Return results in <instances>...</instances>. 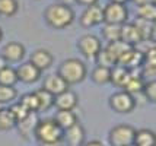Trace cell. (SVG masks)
Wrapping results in <instances>:
<instances>
[{
  "instance_id": "43",
  "label": "cell",
  "mask_w": 156,
  "mask_h": 146,
  "mask_svg": "<svg viewBox=\"0 0 156 146\" xmlns=\"http://www.w3.org/2000/svg\"><path fill=\"white\" fill-rule=\"evenodd\" d=\"M2 38H3V31H2V28H0V41H2Z\"/></svg>"
},
{
  "instance_id": "31",
  "label": "cell",
  "mask_w": 156,
  "mask_h": 146,
  "mask_svg": "<svg viewBox=\"0 0 156 146\" xmlns=\"http://www.w3.org/2000/svg\"><path fill=\"white\" fill-rule=\"evenodd\" d=\"M95 59L98 60V66H104V67H108V69L114 67L117 64V60L107 48H101V51L98 53V56Z\"/></svg>"
},
{
  "instance_id": "5",
  "label": "cell",
  "mask_w": 156,
  "mask_h": 146,
  "mask_svg": "<svg viewBox=\"0 0 156 146\" xmlns=\"http://www.w3.org/2000/svg\"><path fill=\"white\" fill-rule=\"evenodd\" d=\"M129 10L124 5L120 3H111L109 2L107 6L102 9V18L105 23H112V25H122L127 21Z\"/></svg>"
},
{
  "instance_id": "40",
  "label": "cell",
  "mask_w": 156,
  "mask_h": 146,
  "mask_svg": "<svg viewBox=\"0 0 156 146\" xmlns=\"http://www.w3.org/2000/svg\"><path fill=\"white\" fill-rule=\"evenodd\" d=\"M58 3H61V5H67V6H70L72 3H75V0H57Z\"/></svg>"
},
{
  "instance_id": "8",
  "label": "cell",
  "mask_w": 156,
  "mask_h": 146,
  "mask_svg": "<svg viewBox=\"0 0 156 146\" xmlns=\"http://www.w3.org/2000/svg\"><path fill=\"white\" fill-rule=\"evenodd\" d=\"M143 59H144V54H143L142 51H139V50H136L134 47H131V48L127 50L124 54L120 56V59L117 60V64L126 67V69L130 70V72H133L134 69L140 67L143 64Z\"/></svg>"
},
{
  "instance_id": "17",
  "label": "cell",
  "mask_w": 156,
  "mask_h": 146,
  "mask_svg": "<svg viewBox=\"0 0 156 146\" xmlns=\"http://www.w3.org/2000/svg\"><path fill=\"white\" fill-rule=\"evenodd\" d=\"M121 41L127 42L129 45L134 47L136 44H140L143 41L142 40V35L139 32L137 27L133 23H122L121 27Z\"/></svg>"
},
{
  "instance_id": "44",
  "label": "cell",
  "mask_w": 156,
  "mask_h": 146,
  "mask_svg": "<svg viewBox=\"0 0 156 146\" xmlns=\"http://www.w3.org/2000/svg\"><path fill=\"white\" fill-rule=\"evenodd\" d=\"M2 108H3V105H0V110H2Z\"/></svg>"
},
{
  "instance_id": "11",
  "label": "cell",
  "mask_w": 156,
  "mask_h": 146,
  "mask_svg": "<svg viewBox=\"0 0 156 146\" xmlns=\"http://www.w3.org/2000/svg\"><path fill=\"white\" fill-rule=\"evenodd\" d=\"M40 121L38 112H29L27 117H23L22 120H19L15 127H18V132L20 133V136L23 139H29V136H32L35 132V127Z\"/></svg>"
},
{
  "instance_id": "14",
  "label": "cell",
  "mask_w": 156,
  "mask_h": 146,
  "mask_svg": "<svg viewBox=\"0 0 156 146\" xmlns=\"http://www.w3.org/2000/svg\"><path fill=\"white\" fill-rule=\"evenodd\" d=\"M53 60H54V57L48 50L38 48L31 54V60L29 62L32 63L40 72H42V70H47L53 64Z\"/></svg>"
},
{
  "instance_id": "39",
  "label": "cell",
  "mask_w": 156,
  "mask_h": 146,
  "mask_svg": "<svg viewBox=\"0 0 156 146\" xmlns=\"http://www.w3.org/2000/svg\"><path fill=\"white\" fill-rule=\"evenodd\" d=\"M61 142H40V146H60Z\"/></svg>"
},
{
  "instance_id": "25",
  "label": "cell",
  "mask_w": 156,
  "mask_h": 146,
  "mask_svg": "<svg viewBox=\"0 0 156 146\" xmlns=\"http://www.w3.org/2000/svg\"><path fill=\"white\" fill-rule=\"evenodd\" d=\"M121 27L122 25L105 23V25H104V28H102V37H104L108 42L121 40Z\"/></svg>"
},
{
  "instance_id": "10",
  "label": "cell",
  "mask_w": 156,
  "mask_h": 146,
  "mask_svg": "<svg viewBox=\"0 0 156 146\" xmlns=\"http://www.w3.org/2000/svg\"><path fill=\"white\" fill-rule=\"evenodd\" d=\"M25 56V47L18 41L7 42L2 50V59L9 63H18Z\"/></svg>"
},
{
  "instance_id": "33",
  "label": "cell",
  "mask_w": 156,
  "mask_h": 146,
  "mask_svg": "<svg viewBox=\"0 0 156 146\" xmlns=\"http://www.w3.org/2000/svg\"><path fill=\"white\" fill-rule=\"evenodd\" d=\"M19 102L23 105L29 112H38V102H37V97H35L34 92L25 94L23 97L20 98Z\"/></svg>"
},
{
  "instance_id": "19",
  "label": "cell",
  "mask_w": 156,
  "mask_h": 146,
  "mask_svg": "<svg viewBox=\"0 0 156 146\" xmlns=\"http://www.w3.org/2000/svg\"><path fill=\"white\" fill-rule=\"evenodd\" d=\"M133 145L134 146H155L156 145L155 133L152 132V130H149V129H140V130H136Z\"/></svg>"
},
{
  "instance_id": "32",
  "label": "cell",
  "mask_w": 156,
  "mask_h": 146,
  "mask_svg": "<svg viewBox=\"0 0 156 146\" xmlns=\"http://www.w3.org/2000/svg\"><path fill=\"white\" fill-rule=\"evenodd\" d=\"M16 95H18V92L15 89V86L0 85V105L12 102L13 99H16Z\"/></svg>"
},
{
  "instance_id": "7",
  "label": "cell",
  "mask_w": 156,
  "mask_h": 146,
  "mask_svg": "<svg viewBox=\"0 0 156 146\" xmlns=\"http://www.w3.org/2000/svg\"><path fill=\"white\" fill-rule=\"evenodd\" d=\"M77 48L82 53V56H85L86 59H95L98 56V53L101 51L102 45L99 38L95 35L86 34L79 38L77 41Z\"/></svg>"
},
{
  "instance_id": "38",
  "label": "cell",
  "mask_w": 156,
  "mask_h": 146,
  "mask_svg": "<svg viewBox=\"0 0 156 146\" xmlns=\"http://www.w3.org/2000/svg\"><path fill=\"white\" fill-rule=\"evenodd\" d=\"M137 6H142V5H149V3H155V0H133Z\"/></svg>"
},
{
  "instance_id": "36",
  "label": "cell",
  "mask_w": 156,
  "mask_h": 146,
  "mask_svg": "<svg viewBox=\"0 0 156 146\" xmlns=\"http://www.w3.org/2000/svg\"><path fill=\"white\" fill-rule=\"evenodd\" d=\"M75 2H77L79 5H82V6H92V5H96V2L98 0H75Z\"/></svg>"
},
{
  "instance_id": "26",
  "label": "cell",
  "mask_w": 156,
  "mask_h": 146,
  "mask_svg": "<svg viewBox=\"0 0 156 146\" xmlns=\"http://www.w3.org/2000/svg\"><path fill=\"white\" fill-rule=\"evenodd\" d=\"M109 76H111V69L104 67V66H96L95 69L92 70L90 77L96 85H105L109 82Z\"/></svg>"
},
{
  "instance_id": "22",
  "label": "cell",
  "mask_w": 156,
  "mask_h": 146,
  "mask_svg": "<svg viewBox=\"0 0 156 146\" xmlns=\"http://www.w3.org/2000/svg\"><path fill=\"white\" fill-rule=\"evenodd\" d=\"M134 25H136L137 29H139L143 41H149V40L153 41V38H155V22L137 19V21L134 22Z\"/></svg>"
},
{
  "instance_id": "6",
  "label": "cell",
  "mask_w": 156,
  "mask_h": 146,
  "mask_svg": "<svg viewBox=\"0 0 156 146\" xmlns=\"http://www.w3.org/2000/svg\"><path fill=\"white\" fill-rule=\"evenodd\" d=\"M109 107L115 112L127 114L131 112L136 107V99L133 95L127 94L126 91H118L109 97Z\"/></svg>"
},
{
  "instance_id": "1",
  "label": "cell",
  "mask_w": 156,
  "mask_h": 146,
  "mask_svg": "<svg viewBox=\"0 0 156 146\" xmlns=\"http://www.w3.org/2000/svg\"><path fill=\"white\" fill-rule=\"evenodd\" d=\"M45 22L51 28L54 29H64L69 25H72L75 21V12L73 9L67 5H61V3H54L50 5L44 12Z\"/></svg>"
},
{
  "instance_id": "42",
  "label": "cell",
  "mask_w": 156,
  "mask_h": 146,
  "mask_svg": "<svg viewBox=\"0 0 156 146\" xmlns=\"http://www.w3.org/2000/svg\"><path fill=\"white\" fill-rule=\"evenodd\" d=\"M3 66H6V62H5V60L2 59V56H0V69H2Z\"/></svg>"
},
{
  "instance_id": "15",
  "label": "cell",
  "mask_w": 156,
  "mask_h": 146,
  "mask_svg": "<svg viewBox=\"0 0 156 146\" xmlns=\"http://www.w3.org/2000/svg\"><path fill=\"white\" fill-rule=\"evenodd\" d=\"M42 89H45L47 92H50L51 95H58L61 92H64L66 89H69V85L58 76V73L55 75H50L44 79V85H42Z\"/></svg>"
},
{
  "instance_id": "23",
  "label": "cell",
  "mask_w": 156,
  "mask_h": 146,
  "mask_svg": "<svg viewBox=\"0 0 156 146\" xmlns=\"http://www.w3.org/2000/svg\"><path fill=\"white\" fill-rule=\"evenodd\" d=\"M143 86H144V80H143L142 76H137V75H133L129 77V80L126 82L122 91H126L130 95H134V94H139L143 91Z\"/></svg>"
},
{
  "instance_id": "37",
  "label": "cell",
  "mask_w": 156,
  "mask_h": 146,
  "mask_svg": "<svg viewBox=\"0 0 156 146\" xmlns=\"http://www.w3.org/2000/svg\"><path fill=\"white\" fill-rule=\"evenodd\" d=\"M82 146H104L99 140H89V142H83Z\"/></svg>"
},
{
  "instance_id": "20",
  "label": "cell",
  "mask_w": 156,
  "mask_h": 146,
  "mask_svg": "<svg viewBox=\"0 0 156 146\" xmlns=\"http://www.w3.org/2000/svg\"><path fill=\"white\" fill-rule=\"evenodd\" d=\"M37 97V102H38V112H45L48 111L53 105H54V95H51L50 92L45 89H38L34 92Z\"/></svg>"
},
{
  "instance_id": "28",
  "label": "cell",
  "mask_w": 156,
  "mask_h": 146,
  "mask_svg": "<svg viewBox=\"0 0 156 146\" xmlns=\"http://www.w3.org/2000/svg\"><path fill=\"white\" fill-rule=\"evenodd\" d=\"M105 48L108 50L109 53H111V54L114 56V59H115V60H118L121 54H124V53H126L127 50L131 48V45H129L127 42L121 41V40H118V41L108 42V45H107Z\"/></svg>"
},
{
  "instance_id": "16",
  "label": "cell",
  "mask_w": 156,
  "mask_h": 146,
  "mask_svg": "<svg viewBox=\"0 0 156 146\" xmlns=\"http://www.w3.org/2000/svg\"><path fill=\"white\" fill-rule=\"evenodd\" d=\"M63 139H66V142L70 146H82L85 142V129L82 127V124L76 123L64 130Z\"/></svg>"
},
{
  "instance_id": "27",
  "label": "cell",
  "mask_w": 156,
  "mask_h": 146,
  "mask_svg": "<svg viewBox=\"0 0 156 146\" xmlns=\"http://www.w3.org/2000/svg\"><path fill=\"white\" fill-rule=\"evenodd\" d=\"M137 16H139V19H143V21L155 22V19H156L155 3H149V5H142V6H139L137 7Z\"/></svg>"
},
{
  "instance_id": "21",
  "label": "cell",
  "mask_w": 156,
  "mask_h": 146,
  "mask_svg": "<svg viewBox=\"0 0 156 146\" xmlns=\"http://www.w3.org/2000/svg\"><path fill=\"white\" fill-rule=\"evenodd\" d=\"M54 120L63 130H66V129H69V127H72L73 124L77 123L76 114L73 111H70V110H58L57 114H55Z\"/></svg>"
},
{
  "instance_id": "45",
  "label": "cell",
  "mask_w": 156,
  "mask_h": 146,
  "mask_svg": "<svg viewBox=\"0 0 156 146\" xmlns=\"http://www.w3.org/2000/svg\"><path fill=\"white\" fill-rule=\"evenodd\" d=\"M129 146H134V145H129Z\"/></svg>"
},
{
  "instance_id": "24",
  "label": "cell",
  "mask_w": 156,
  "mask_h": 146,
  "mask_svg": "<svg viewBox=\"0 0 156 146\" xmlns=\"http://www.w3.org/2000/svg\"><path fill=\"white\" fill-rule=\"evenodd\" d=\"M18 82V76H16V70L10 66H3L0 69V85L5 86H15Z\"/></svg>"
},
{
  "instance_id": "30",
  "label": "cell",
  "mask_w": 156,
  "mask_h": 146,
  "mask_svg": "<svg viewBox=\"0 0 156 146\" xmlns=\"http://www.w3.org/2000/svg\"><path fill=\"white\" fill-rule=\"evenodd\" d=\"M15 126H16V120H15L13 116L10 114V111L2 108V110H0V132L10 130V129H13Z\"/></svg>"
},
{
  "instance_id": "4",
  "label": "cell",
  "mask_w": 156,
  "mask_h": 146,
  "mask_svg": "<svg viewBox=\"0 0 156 146\" xmlns=\"http://www.w3.org/2000/svg\"><path fill=\"white\" fill-rule=\"evenodd\" d=\"M136 130L129 124H120L111 129L108 136V140L111 146H129L133 145Z\"/></svg>"
},
{
  "instance_id": "2",
  "label": "cell",
  "mask_w": 156,
  "mask_h": 146,
  "mask_svg": "<svg viewBox=\"0 0 156 146\" xmlns=\"http://www.w3.org/2000/svg\"><path fill=\"white\" fill-rule=\"evenodd\" d=\"M57 73L67 85L80 84L86 77V66L77 59H67L60 64Z\"/></svg>"
},
{
  "instance_id": "3",
  "label": "cell",
  "mask_w": 156,
  "mask_h": 146,
  "mask_svg": "<svg viewBox=\"0 0 156 146\" xmlns=\"http://www.w3.org/2000/svg\"><path fill=\"white\" fill-rule=\"evenodd\" d=\"M63 134H64V130L53 118L40 120L34 132V136L37 137L38 143L40 142H61Z\"/></svg>"
},
{
  "instance_id": "13",
  "label": "cell",
  "mask_w": 156,
  "mask_h": 146,
  "mask_svg": "<svg viewBox=\"0 0 156 146\" xmlns=\"http://www.w3.org/2000/svg\"><path fill=\"white\" fill-rule=\"evenodd\" d=\"M76 105H77V95L70 89H66L64 92H61V94L54 97V107L57 110H70V111H73Z\"/></svg>"
},
{
  "instance_id": "9",
  "label": "cell",
  "mask_w": 156,
  "mask_h": 146,
  "mask_svg": "<svg viewBox=\"0 0 156 146\" xmlns=\"http://www.w3.org/2000/svg\"><path fill=\"white\" fill-rule=\"evenodd\" d=\"M104 22L102 18V7H99L98 5H92L88 6L83 13L80 15V25L85 28H90V27H95Z\"/></svg>"
},
{
  "instance_id": "18",
  "label": "cell",
  "mask_w": 156,
  "mask_h": 146,
  "mask_svg": "<svg viewBox=\"0 0 156 146\" xmlns=\"http://www.w3.org/2000/svg\"><path fill=\"white\" fill-rule=\"evenodd\" d=\"M131 73H133V72L127 70L126 67L115 64L114 67H111L109 82H112V84L115 85V86H118V88H124V85H126V82L129 80V77L131 76Z\"/></svg>"
},
{
  "instance_id": "34",
  "label": "cell",
  "mask_w": 156,
  "mask_h": 146,
  "mask_svg": "<svg viewBox=\"0 0 156 146\" xmlns=\"http://www.w3.org/2000/svg\"><path fill=\"white\" fill-rule=\"evenodd\" d=\"M7 110H9V111H10V114L13 116V118L16 120V123H18L19 120H22L23 117H27L28 114H29V111H28L27 108L20 104V102H16V104H13L12 107H9Z\"/></svg>"
},
{
  "instance_id": "12",
  "label": "cell",
  "mask_w": 156,
  "mask_h": 146,
  "mask_svg": "<svg viewBox=\"0 0 156 146\" xmlns=\"http://www.w3.org/2000/svg\"><path fill=\"white\" fill-rule=\"evenodd\" d=\"M16 76H18V80L23 84H35L40 79L41 72L31 62H27L16 69Z\"/></svg>"
},
{
  "instance_id": "41",
  "label": "cell",
  "mask_w": 156,
  "mask_h": 146,
  "mask_svg": "<svg viewBox=\"0 0 156 146\" xmlns=\"http://www.w3.org/2000/svg\"><path fill=\"white\" fill-rule=\"evenodd\" d=\"M109 2H111V3H120V5H124L127 0H109Z\"/></svg>"
},
{
  "instance_id": "35",
  "label": "cell",
  "mask_w": 156,
  "mask_h": 146,
  "mask_svg": "<svg viewBox=\"0 0 156 146\" xmlns=\"http://www.w3.org/2000/svg\"><path fill=\"white\" fill-rule=\"evenodd\" d=\"M143 94H144V97L147 101L150 102H155L156 99V82L155 79H152L149 82H144V86H143Z\"/></svg>"
},
{
  "instance_id": "29",
  "label": "cell",
  "mask_w": 156,
  "mask_h": 146,
  "mask_svg": "<svg viewBox=\"0 0 156 146\" xmlns=\"http://www.w3.org/2000/svg\"><path fill=\"white\" fill-rule=\"evenodd\" d=\"M19 10V2L18 0H0V15L2 16H13Z\"/></svg>"
}]
</instances>
